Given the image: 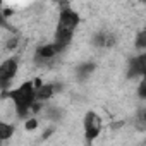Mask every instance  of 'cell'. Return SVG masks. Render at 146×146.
<instances>
[{
  "mask_svg": "<svg viewBox=\"0 0 146 146\" xmlns=\"http://www.w3.org/2000/svg\"><path fill=\"white\" fill-rule=\"evenodd\" d=\"M102 131V119L95 112H88L84 117V134L88 141H93Z\"/></svg>",
  "mask_w": 146,
  "mask_h": 146,
  "instance_id": "3957f363",
  "label": "cell"
},
{
  "mask_svg": "<svg viewBox=\"0 0 146 146\" xmlns=\"http://www.w3.org/2000/svg\"><path fill=\"white\" fill-rule=\"evenodd\" d=\"M144 76L146 78V53L136 57L132 62H131V70H129V76Z\"/></svg>",
  "mask_w": 146,
  "mask_h": 146,
  "instance_id": "5b68a950",
  "label": "cell"
},
{
  "mask_svg": "<svg viewBox=\"0 0 146 146\" xmlns=\"http://www.w3.org/2000/svg\"><path fill=\"white\" fill-rule=\"evenodd\" d=\"M93 69H95V65H93V64H86V65H83V67L79 69V76H81V78H84L86 74L93 72Z\"/></svg>",
  "mask_w": 146,
  "mask_h": 146,
  "instance_id": "8fae6325",
  "label": "cell"
},
{
  "mask_svg": "<svg viewBox=\"0 0 146 146\" xmlns=\"http://www.w3.org/2000/svg\"><path fill=\"white\" fill-rule=\"evenodd\" d=\"M78 24H79V14H78L76 11H72L70 7H65V9L60 12V17H58V28H57V29L74 33V29H76Z\"/></svg>",
  "mask_w": 146,
  "mask_h": 146,
  "instance_id": "7a4b0ae2",
  "label": "cell"
},
{
  "mask_svg": "<svg viewBox=\"0 0 146 146\" xmlns=\"http://www.w3.org/2000/svg\"><path fill=\"white\" fill-rule=\"evenodd\" d=\"M7 46H9V48H16V46H17V38H11L9 43H7Z\"/></svg>",
  "mask_w": 146,
  "mask_h": 146,
  "instance_id": "5bb4252c",
  "label": "cell"
},
{
  "mask_svg": "<svg viewBox=\"0 0 146 146\" xmlns=\"http://www.w3.org/2000/svg\"><path fill=\"white\" fill-rule=\"evenodd\" d=\"M11 98L14 100V103L17 107V113L21 117H24L36 102V88L33 83H24L17 90L11 91Z\"/></svg>",
  "mask_w": 146,
  "mask_h": 146,
  "instance_id": "6da1fadb",
  "label": "cell"
},
{
  "mask_svg": "<svg viewBox=\"0 0 146 146\" xmlns=\"http://www.w3.org/2000/svg\"><path fill=\"white\" fill-rule=\"evenodd\" d=\"M143 119H144V120H146V112H144V115H143Z\"/></svg>",
  "mask_w": 146,
  "mask_h": 146,
  "instance_id": "9a60e30c",
  "label": "cell"
},
{
  "mask_svg": "<svg viewBox=\"0 0 146 146\" xmlns=\"http://www.w3.org/2000/svg\"><path fill=\"white\" fill-rule=\"evenodd\" d=\"M136 45H137V46H141V48H146V29H144V31H141V33L137 35Z\"/></svg>",
  "mask_w": 146,
  "mask_h": 146,
  "instance_id": "30bf717a",
  "label": "cell"
},
{
  "mask_svg": "<svg viewBox=\"0 0 146 146\" xmlns=\"http://www.w3.org/2000/svg\"><path fill=\"white\" fill-rule=\"evenodd\" d=\"M16 72H17V62L14 58H9V60H5L2 64V67H0V81H2V86L4 88L16 76Z\"/></svg>",
  "mask_w": 146,
  "mask_h": 146,
  "instance_id": "277c9868",
  "label": "cell"
},
{
  "mask_svg": "<svg viewBox=\"0 0 146 146\" xmlns=\"http://www.w3.org/2000/svg\"><path fill=\"white\" fill-rule=\"evenodd\" d=\"M55 93V86L52 84H43L40 90H36V102H45L48 98H52Z\"/></svg>",
  "mask_w": 146,
  "mask_h": 146,
  "instance_id": "52a82bcc",
  "label": "cell"
},
{
  "mask_svg": "<svg viewBox=\"0 0 146 146\" xmlns=\"http://www.w3.org/2000/svg\"><path fill=\"white\" fill-rule=\"evenodd\" d=\"M137 93H139V96H141L143 100H146V78H143V81H141V84H139Z\"/></svg>",
  "mask_w": 146,
  "mask_h": 146,
  "instance_id": "7c38bea8",
  "label": "cell"
},
{
  "mask_svg": "<svg viewBox=\"0 0 146 146\" xmlns=\"http://www.w3.org/2000/svg\"><path fill=\"white\" fill-rule=\"evenodd\" d=\"M95 43H96V45H102V46H110V45L115 43V38H113V35L102 33V35H98V36L95 38Z\"/></svg>",
  "mask_w": 146,
  "mask_h": 146,
  "instance_id": "ba28073f",
  "label": "cell"
},
{
  "mask_svg": "<svg viewBox=\"0 0 146 146\" xmlns=\"http://www.w3.org/2000/svg\"><path fill=\"white\" fill-rule=\"evenodd\" d=\"M36 125H38V122L35 120V119H29V120H26V129H36Z\"/></svg>",
  "mask_w": 146,
  "mask_h": 146,
  "instance_id": "4fadbf2b",
  "label": "cell"
},
{
  "mask_svg": "<svg viewBox=\"0 0 146 146\" xmlns=\"http://www.w3.org/2000/svg\"><path fill=\"white\" fill-rule=\"evenodd\" d=\"M0 129H2V139H9V137H11V134L14 132V127H12V125H9V124H5V122L0 124Z\"/></svg>",
  "mask_w": 146,
  "mask_h": 146,
  "instance_id": "9c48e42d",
  "label": "cell"
},
{
  "mask_svg": "<svg viewBox=\"0 0 146 146\" xmlns=\"http://www.w3.org/2000/svg\"><path fill=\"white\" fill-rule=\"evenodd\" d=\"M60 52V48L55 45V43H52V45H43V46H40L38 48V52H36V58L38 60H50V58H53L57 53Z\"/></svg>",
  "mask_w": 146,
  "mask_h": 146,
  "instance_id": "8992f818",
  "label": "cell"
}]
</instances>
